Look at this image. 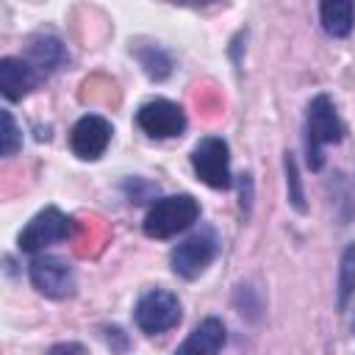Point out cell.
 <instances>
[{"label": "cell", "mask_w": 355, "mask_h": 355, "mask_svg": "<svg viewBox=\"0 0 355 355\" xmlns=\"http://www.w3.org/2000/svg\"><path fill=\"white\" fill-rule=\"evenodd\" d=\"M191 166L197 178L211 189H230V150L227 141L219 136H205L191 150Z\"/></svg>", "instance_id": "5b68a950"}, {"label": "cell", "mask_w": 355, "mask_h": 355, "mask_svg": "<svg viewBox=\"0 0 355 355\" xmlns=\"http://www.w3.org/2000/svg\"><path fill=\"white\" fill-rule=\"evenodd\" d=\"M50 355H86V349L78 341H64V344H55L50 349Z\"/></svg>", "instance_id": "ac0fdd59"}, {"label": "cell", "mask_w": 355, "mask_h": 355, "mask_svg": "<svg viewBox=\"0 0 355 355\" xmlns=\"http://www.w3.org/2000/svg\"><path fill=\"white\" fill-rule=\"evenodd\" d=\"M28 272H31L33 288L50 300H64L75 294V272L58 255H36Z\"/></svg>", "instance_id": "52a82bcc"}, {"label": "cell", "mask_w": 355, "mask_h": 355, "mask_svg": "<svg viewBox=\"0 0 355 355\" xmlns=\"http://www.w3.org/2000/svg\"><path fill=\"white\" fill-rule=\"evenodd\" d=\"M75 233V219L67 216L61 208L55 205H47L42 208L19 233V250L22 252H39L44 250L47 244H55V241H64Z\"/></svg>", "instance_id": "3957f363"}, {"label": "cell", "mask_w": 355, "mask_h": 355, "mask_svg": "<svg viewBox=\"0 0 355 355\" xmlns=\"http://www.w3.org/2000/svg\"><path fill=\"white\" fill-rule=\"evenodd\" d=\"M225 338H227V333H225L222 319L208 316L189 333V338L172 355H219L225 347Z\"/></svg>", "instance_id": "8fae6325"}, {"label": "cell", "mask_w": 355, "mask_h": 355, "mask_svg": "<svg viewBox=\"0 0 355 355\" xmlns=\"http://www.w3.org/2000/svg\"><path fill=\"white\" fill-rule=\"evenodd\" d=\"M39 80H42V72L31 61H22L14 55L0 58V92L6 100H11V103L22 100L25 94H31L39 86Z\"/></svg>", "instance_id": "30bf717a"}, {"label": "cell", "mask_w": 355, "mask_h": 355, "mask_svg": "<svg viewBox=\"0 0 355 355\" xmlns=\"http://www.w3.org/2000/svg\"><path fill=\"white\" fill-rule=\"evenodd\" d=\"M111 133H114V128H111V122H108L105 116H100V114H86V116H80V119L72 125L69 147H72V153H75L78 158H83V161H97V158L108 150Z\"/></svg>", "instance_id": "9c48e42d"}, {"label": "cell", "mask_w": 355, "mask_h": 355, "mask_svg": "<svg viewBox=\"0 0 355 355\" xmlns=\"http://www.w3.org/2000/svg\"><path fill=\"white\" fill-rule=\"evenodd\" d=\"M355 291V244H349L341 255V269H338V308H347L349 297Z\"/></svg>", "instance_id": "5bb4252c"}, {"label": "cell", "mask_w": 355, "mask_h": 355, "mask_svg": "<svg viewBox=\"0 0 355 355\" xmlns=\"http://www.w3.org/2000/svg\"><path fill=\"white\" fill-rule=\"evenodd\" d=\"M341 139H344V122L336 111V103L327 94H316L305 111V158H308V166L313 172L322 169V164H324L322 147L338 144Z\"/></svg>", "instance_id": "6da1fadb"}, {"label": "cell", "mask_w": 355, "mask_h": 355, "mask_svg": "<svg viewBox=\"0 0 355 355\" xmlns=\"http://www.w3.org/2000/svg\"><path fill=\"white\" fill-rule=\"evenodd\" d=\"M133 319L141 333L158 336L180 322V300H178V294H172L166 288H153L139 297V302L133 308Z\"/></svg>", "instance_id": "277c9868"}, {"label": "cell", "mask_w": 355, "mask_h": 355, "mask_svg": "<svg viewBox=\"0 0 355 355\" xmlns=\"http://www.w3.org/2000/svg\"><path fill=\"white\" fill-rule=\"evenodd\" d=\"M64 61H67V47L55 36H39V39L31 42V64L42 75L58 69Z\"/></svg>", "instance_id": "4fadbf2b"}, {"label": "cell", "mask_w": 355, "mask_h": 355, "mask_svg": "<svg viewBox=\"0 0 355 355\" xmlns=\"http://www.w3.org/2000/svg\"><path fill=\"white\" fill-rule=\"evenodd\" d=\"M200 219V202L191 194L161 197L144 216L141 227L150 239H169Z\"/></svg>", "instance_id": "7a4b0ae2"}, {"label": "cell", "mask_w": 355, "mask_h": 355, "mask_svg": "<svg viewBox=\"0 0 355 355\" xmlns=\"http://www.w3.org/2000/svg\"><path fill=\"white\" fill-rule=\"evenodd\" d=\"M286 172H288V183H291V202L302 211L305 205H302V191H300V178H297V164H294V158H291V153H286Z\"/></svg>", "instance_id": "e0dca14e"}, {"label": "cell", "mask_w": 355, "mask_h": 355, "mask_svg": "<svg viewBox=\"0 0 355 355\" xmlns=\"http://www.w3.org/2000/svg\"><path fill=\"white\" fill-rule=\"evenodd\" d=\"M216 250H219V241H216L214 230H200L172 250V258H169L172 272L186 280H194L211 266V261L216 258Z\"/></svg>", "instance_id": "8992f818"}, {"label": "cell", "mask_w": 355, "mask_h": 355, "mask_svg": "<svg viewBox=\"0 0 355 355\" xmlns=\"http://www.w3.org/2000/svg\"><path fill=\"white\" fill-rule=\"evenodd\" d=\"M0 116H3V141H0V150H3L6 158H11L22 147V133H19V128H17V122H14V116H11L8 108H3Z\"/></svg>", "instance_id": "2e32d148"}, {"label": "cell", "mask_w": 355, "mask_h": 355, "mask_svg": "<svg viewBox=\"0 0 355 355\" xmlns=\"http://www.w3.org/2000/svg\"><path fill=\"white\" fill-rule=\"evenodd\" d=\"M139 58H141L144 72L150 78H155V80H164L169 75V69H172V61L161 47H144V50H139Z\"/></svg>", "instance_id": "9a60e30c"}, {"label": "cell", "mask_w": 355, "mask_h": 355, "mask_svg": "<svg viewBox=\"0 0 355 355\" xmlns=\"http://www.w3.org/2000/svg\"><path fill=\"white\" fill-rule=\"evenodd\" d=\"M319 19H322V28L330 36L344 39L355 28V3L352 0H330V3H322L319 6Z\"/></svg>", "instance_id": "7c38bea8"}, {"label": "cell", "mask_w": 355, "mask_h": 355, "mask_svg": "<svg viewBox=\"0 0 355 355\" xmlns=\"http://www.w3.org/2000/svg\"><path fill=\"white\" fill-rule=\"evenodd\" d=\"M136 125L150 136V139H172L186 130V114L178 103L172 100H150L139 105L136 111Z\"/></svg>", "instance_id": "ba28073f"}]
</instances>
